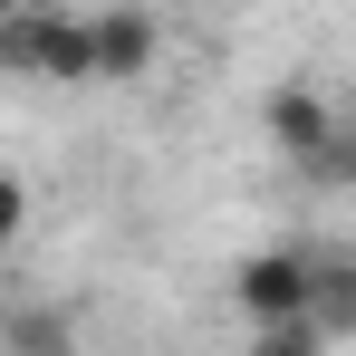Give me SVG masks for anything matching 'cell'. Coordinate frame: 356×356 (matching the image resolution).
<instances>
[{
    "instance_id": "cell-2",
    "label": "cell",
    "mask_w": 356,
    "mask_h": 356,
    "mask_svg": "<svg viewBox=\"0 0 356 356\" xmlns=\"http://www.w3.org/2000/svg\"><path fill=\"white\" fill-rule=\"evenodd\" d=\"M29 19V77H49V87H97V29H87V10H19Z\"/></svg>"
},
{
    "instance_id": "cell-8",
    "label": "cell",
    "mask_w": 356,
    "mask_h": 356,
    "mask_svg": "<svg viewBox=\"0 0 356 356\" xmlns=\"http://www.w3.org/2000/svg\"><path fill=\"white\" fill-rule=\"evenodd\" d=\"M19 232H29V183L10 174V164H0V250H10Z\"/></svg>"
},
{
    "instance_id": "cell-1",
    "label": "cell",
    "mask_w": 356,
    "mask_h": 356,
    "mask_svg": "<svg viewBox=\"0 0 356 356\" xmlns=\"http://www.w3.org/2000/svg\"><path fill=\"white\" fill-rule=\"evenodd\" d=\"M308 298H318V250H298V241H270V250H250L232 270V308L270 337V327H308Z\"/></svg>"
},
{
    "instance_id": "cell-9",
    "label": "cell",
    "mask_w": 356,
    "mask_h": 356,
    "mask_svg": "<svg viewBox=\"0 0 356 356\" xmlns=\"http://www.w3.org/2000/svg\"><path fill=\"white\" fill-rule=\"evenodd\" d=\"M318 347H327L318 327H270V337H250L241 356H318Z\"/></svg>"
},
{
    "instance_id": "cell-10",
    "label": "cell",
    "mask_w": 356,
    "mask_h": 356,
    "mask_svg": "<svg viewBox=\"0 0 356 356\" xmlns=\"http://www.w3.org/2000/svg\"><path fill=\"white\" fill-rule=\"evenodd\" d=\"M0 77H29V19L0 10Z\"/></svg>"
},
{
    "instance_id": "cell-5",
    "label": "cell",
    "mask_w": 356,
    "mask_h": 356,
    "mask_svg": "<svg viewBox=\"0 0 356 356\" xmlns=\"http://www.w3.org/2000/svg\"><path fill=\"white\" fill-rule=\"evenodd\" d=\"M0 356H77V318L58 298H10L0 308Z\"/></svg>"
},
{
    "instance_id": "cell-3",
    "label": "cell",
    "mask_w": 356,
    "mask_h": 356,
    "mask_svg": "<svg viewBox=\"0 0 356 356\" xmlns=\"http://www.w3.org/2000/svg\"><path fill=\"white\" fill-rule=\"evenodd\" d=\"M260 125H270V145L308 174V164L327 154V135H337V106H327L308 77H289V87H270V97H260Z\"/></svg>"
},
{
    "instance_id": "cell-4",
    "label": "cell",
    "mask_w": 356,
    "mask_h": 356,
    "mask_svg": "<svg viewBox=\"0 0 356 356\" xmlns=\"http://www.w3.org/2000/svg\"><path fill=\"white\" fill-rule=\"evenodd\" d=\"M87 29H97V87H135L145 67L164 58V29H154L135 0H116V10H87Z\"/></svg>"
},
{
    "instance_id": "cell-11",
    "label": "cell",
    "mask_w": 356,
    "mask_h": 356,
    "mask_svg": "<svg viewBox=\"0 0 356 356\" xmlns=\"http://www.w3.org/2000/svg\"><path fill=\"white\" fill-rule=\"evenodd\" d=\"M0 10H49V0H0Z\"/></svg>"
},
{
    "instance_id": "cell-6",
    "label": "cell",
    "mask_w": 356,
    "mask_h": 356,
    "mask_svg": "<svg viewBox=\"0 0 356 356\" xmlns=\"http://www.w3.org/2000/svg\"><path fill=\"white\" fill-rule=\"evenodd\" d=\"M318 337H356V250H318V298H308Z\"/></svg>"
},
{
    "instance_id": "cell-7",
    "label": "cell",
    "mask_w": 356,
    "mask_h": 356,
    "mask_svg": "<svg viewBox=\"0 0 356 356\" xmlns=\"http://www.w3.org/2000/svg\"><path fill=\"white\" fill-rule=\"evenodd\" d=\"M308 183H327V193H356V116H337V135H327V154L308 164Z\"/></svg>"
}]
</instances>
